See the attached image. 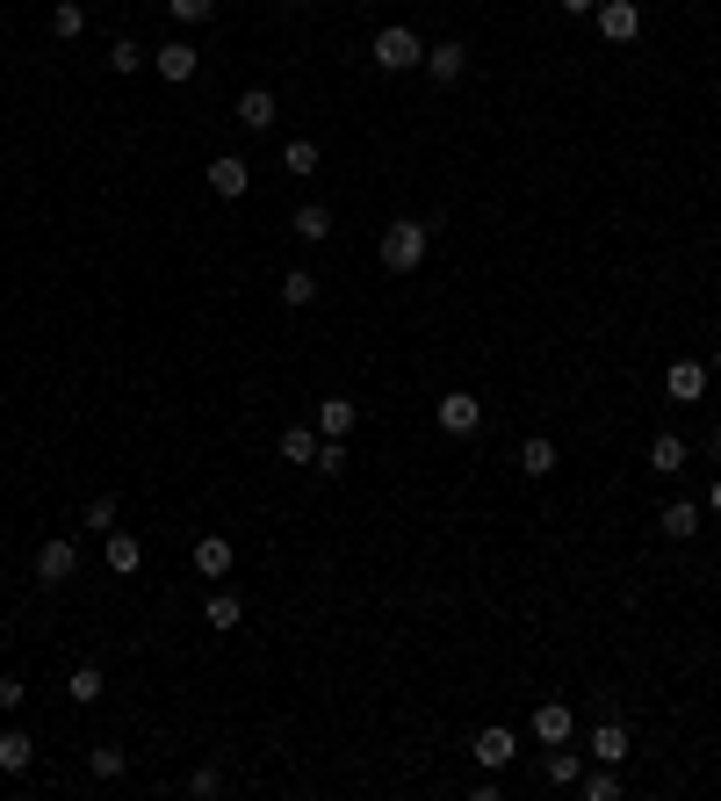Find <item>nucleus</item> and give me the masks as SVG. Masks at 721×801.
Returning a JSON list of instances; mask_svg holds the SVG:
<instances>
[{
	"label": "nucleus",
	"instance_id": "f257e3e1",
	"mask_svg": "<svg viewBox=\"0 0 721 801\" xmlns=\"http://www.w3.org/2000/svg\"><path fill=\"white\" fill-rule=\"evenodd\" d=\"M426 253H433V225H419V217H397V225L382 231V267H390V275H412Z\"/></svg>",
	"mask_w": 721,
	"mask_h": 801
},
{
	"label": "nucleus",
	"instance_id": "f03ea898",
	"mask_svg": "<svg viewBox=\"0 0 721 801\" xmlns=\"http://www.w3.org/2000/svg\"><path fill=\"white\" fill-rule=\"evenodd\" d=\"M368 58H376V72H412V66H426V44H419V30L390 22V30H376Z\"/></svg>",
	"mask_w": 721,
	"mask_h": 801
},
{
	"label": "nucleus",
	"instance_id": "7ed1b4c3",
	"mask_svg": "<svg viewBox=\"0 0 721 801\" xmlns=\"http://www.w3.org/2000/svg\"><path fill=\"white\" fill-rule=\"evenodd\" d=\"M152 72H159V80H173V88H188L195 72H203V52H195L188 36H173V44H159V52H152Z\"/></svg>",
	"mask_w": 721,
	"mask_h": 801
},
{
	"label": "nucleus",
	"instance_id": "20e7f679",
	"mask_svg": "<svg viewBox=\"0 0 721 801\" xmlns=\"http://www.w3.org/2000/svg\"><path fill=\"white\" fill-rule=\"evenodd\" d=\"M433 419H440V434H477L483 404H477V390H447V398L433 404Z\"/></svg>",
	"mask_w": 721,
	"mask_h": 801
},
{
	"label": "nucleus",
	"instance_id": "39448f33",
	"mask_svg": "<svg viewBox=\"0 0 721 801\" xmlns=\"http://www.w3.org/2000/svg\"><path fill=\"white\" fill-rule=\"evenodd\" d=\"M66 577H80V549H72V535H58L36 549V585H66Z\"/></svg>",
	"mask_w": 721,
	"mask_h": 801
},
{
	"label": "nucleus",
	"instance_id": "423d86ee",
	"mask_svg": "<svg viewBox=\"0 0 721 801\" xmlns=\"http://www.w3.org/2000/svg\"><path fill=\"white\" fill-rule=\"evenodd\" d=\"M599 36L606 44H636L642 36V8L636 0H599Z\"/></svg>",
	"mask_w": 721,
	"mask_h": 801
},
{
	"label": "nucleus",
	"instance_id": "0eeeda50",
	"mask_svg": "<svg viewBox=\"0 0 721 801\" xmlns=\"http://www.w3.org/2000/svg\"><path fill=\"white\" fill-rule=\"evenodd\" d=\"M700 520H707L700 499H671L664 513H656V535H664V541H693V535H700Z\"/></svg>",
	"mask_w": 721,
	"mask_h": 801
},
{
	"label": "nucleus",
	"instance_id": "6e6552de",
	"mask_svg": "<svg viewBox=\"0 0 721 801\" xmlns=\"http://www.w3.org/2000/svg\"><path fill=\"white\" fill-rule=\"evenodd\" d=\"M469 72V44H455V36H440V44H426V80H440V88H455Z\"/></svg>",
	"mask_w": 721,
	"mask_h": 801
},
{
	"label": "nucleus",
	"instance_id": "1a4fd4ad",
	"mask_svg": "<svg viewBox=\"0 0 721 801\" xmlns=\"http://www.w3.org/2000/svg\"><path fill=\"white\" fill-rule=\"evenodd\" d=\"M664 390H671L678 404H700V398H707V362H693V354H686V362H671V368H664Z\"/></svg>",
	"mask_w": 721,
	"mask_h": 801
},
{
	"label": "nucleus",
	"instance_id": "9d476101",
	"mask_svg": "<svg viewBox=\"0 0 721 801\" xmlns=\"http://www.w3.org/2000/svg\"><path fill=\"white\" fill-rule=\"evenodd\" d=\"M469 751H477L483 773H505V766L519 758V736H513V730H477V744H469Z\"/></svg>",
	"mask_w": 721,
	"mask_h": 801
},
{
	"label": "nucleus",
	"instance_id": "9b49d317",
	"mask_svg": "<svg viewBox=\"0 0 721 801\" xmlns=\"http://www.w3.org/2000/svg\"><path fill=\"white\" fill-rule=\"evenodd\" d=\"M570 730H577L570 700H541V708H534V744H570Z\"/></svg>",
	"mask_w": 721,
	"mask_h": 801
},
{
	"label": "nucleus",
	"instance_id": "f8f14e48",
	"mask_svg": "<svg viewBox=\"0 0 721 801\" xmlns=\"http://www.w3.org/2000/svg\"><path fill=\"white\" fill-rule=\"evenodd\" d=\"M245 181H253V167H245L239 152L209 159V195H224V203H239V195H245Z\"/></svg>",
	"mask_w": 721,
	"mask_h": 801
},
{
	"label": "nucleus",
	"instance_id": "ddd939ff",
	"mask_svg": "<svg viewBox=\"0 0 721 801\" xmlns=\"http://www.w3.org/2000/svg\"><path fill=\"white\" fill-rule=\"evenodd\" d=\"M108 571H116V577H138L145 571V541L138 535H123V527H108Z\"/></svg>",
	"mask_w": 721,
	"mask_h": 801
},
{
	"label": "nucleus",
	"instance_id": "4468645a",
	"mask_svg": "<svg viewBox=\"0 0 721 801\" xmlns=\"http://www.w3.org/2000/svg\"><path fill=\"white\" fill-rule=\"evenodd\" d=\"M354 419H360V404H354V398H325L310 426H318L325 440H346V434H354Z\"/></svg>",
	"mask_w": 721,
	"mask_h": 801
},
{
	"label": "nucleus",
	"instance_id": "2eb2a0df",
	"mask_svg": "<svg viewBox=\"0 0 721 801\" xmlns=\"http://www.w3.org/2000/svg\"><path fill=\"white\" fill-rule=\"evenodd\" d=\"M318 448H325V434H318L310 419H296V426H282V462H318Z\"/></svg>",
	"mask_w": 721,
	"mask_h": 801
},
{
	"label": "nucleus",
	"instance_id": "dca6fc26",
	"mask_svg": "<svg viewBox=\"0 0 721 801\" xmlns=\"http://www.w3.org/2000/svg\"><path fill=\"white\" fill-rule=\"evenodd\" d=\"M620 758H628V730L606 714L599 730H592V766H620Z\"/></svg>",
	"mask_w": 721,
	"mask_h": 801
},
{
	"label": "nucleus",
	"instance_id": "f3484780",
	"mask_svg": "<svg viewBox=\"0 0 721 801\" xmlns=\"http://www.w3.org/2000/svg\"><path fill=\"white\" fill-rule=\"evenodd\" d=\"M195 577H231V541H224V535L195 541Z\"/></svg>",
	"mask_w": 721,
	"mask_h": 801
},
{
	"label": "nucleus",
	"instance_id": "a211bd4d",
	"mask_svg": "<svg viewBox=\"0 0 721 801\" xmlns=\"http://www.w3.org/2000/svg\"><path fill=\"white\" fill-rule=\"evenodd\" d=\"M203 621L217 628V636H224V628H239L245 621V599L231 593V585H217V593H209V607H203Z\"/></svg>",
	"mask_w": 721,
	"mask_h": 801
},
{
	"label": "nucleus",
	"instance_id": "6ab92c4d",
	"mask_svg": "<svg viewBox=\"0 0 721 801\" xmlns=\"http://www.w3.org/2000/svg\"><path fill=\"white\" fill-rule=\"evenodd\" d=\"M239 123H245V130H275V94H267V88H245L239 94Z\"/></svg>",
	"mask_w": 721,
	"mask_h": 801
},
{
	"label": "nucleus",
	"instance_id": "aec40b11",
	"mask_svg": "<svg viewBox=\"0 0 721 801\" xmlns=\"http://www.w3.org/2000/svg\"><path fill=\"white\" fill-rule=\"evenodd\" d=\"M66 694H72V708H94V700H102V664H72Z\"/></svg>",
	"mask_w": 721,
	"mask_h": 801
},
{
	"label": "nucleus",
	"instance_id": "412c9836",
	"mask_svg": "<svg viewBox=\"0 0 721 801\" xmlns=\"http://www.w3.org/2000/svg\"><path fill=\"white\" fill-rule=\"evenodd\" d=\"M152 66V52H145L138 36H116V44H108V72H123V80H130V72H145Z\"/></svg>",
	"mask_w": 721,
	"mask_h": 801
},
{
	"label": "nucleus",
	"instance_id": "4be33fe9",
	"mask_svg": "<svg viewBox=\"0 0 721 801\" xmlns=\"http://www.w3.org/2000/svg\"><path fill=\"white\" fill-rule=\"evenodd\" d=\"M296 239H304V245H325L332 239V209L325 203H304V209H296Z\"/></svg>",
	"mask_w": 721,
	"mask_h": 801
},
{
	"label": "nucleus",
	"instance_id": "5701e85b",
	"mask_svg": "<svg viewBox=\"0 0 721 801\" xmlns=\"http://www.w3.org/2000/svg\"><path fill=\"white\" fill-rule=\"evenodd\" d=\"M519 470H527L534 484H541V477H556V440H549V434H534L527 448H519Z\"/></svg>",
	"mask_w": 721,
	"mask_h": 801
},
{
	"label": "nucleus",
	"instance_id": "b1692460",
	"mask_svg": "<svg viewBox=\"0 0 721 801\" xmlns=\"http://www.w3.org/2000/svg\"><path fill=\"white\" fill-rule=\"evenodd\" d=\"M650 470L656 477H678V470H686V440H678V434H656L650 440Z\"/></svg>",
	"mask_w": 721,
	"mask_h": 801
},
{
	"label": "nucleus",
	"instance_id": "393cba45",
	"mask_svg": "<svg viewBox=\"0 0 721 801\" xmlns=\"http://www.w3.org/2000/svg\"><path fill=\"white\" fill-rule=\"evenodd\" d=\"M282 304H289V311H310V304H318V275H310V267H289V275H282Z\"/></svg>",
	"mask_w": 721,
	"mask_h": 801
},
{
	"label": "nucleus",
	"instance_id": "a878e982",
	"mask_svg": "<svg viewBox=\"0 0 721 801\" xmlns=\"http://www.w3.org/2000/svg\"><path fill=\"white\" fill-rule=\"evenodd\" d=\"M30 758H36V744L22 730H0V773H30Z\"/></svg>",
	"mask_w": 721,
	"mask_h": 801
},
{
	"label": "nucleus",
	"instance_id": "bb28decb",
	"mask_svg": "<svg viewBox=\"0 0 721 801\" xmlns=\"http://www.w3.org/2000/svg\"><path fill=\"white\" fill-rule=\"evenodd\" d=\"M116 520H123V505L108 499V491H102V499H87V513H80V527H87V535H108Z\"/></svg>",
	"mask_w": 721,
	"mask_h": 801
},
{
	"label": "nucleus",
	"instance_id": "cd10ccee",
	"mask_svg": "<svg viewBox=\"0 0 721 801\" xmlns=\"http://www.w3.org/2000/svg\"><path fill=\"white\" fill-rule=\"evenodd\" d=\"M80 30H87V8H80V0H58V8H52V36L80 44Z\"/></svg>",
	"mask_w": 721,
	"mask_h": 801
},
{
	"label": "nucleus",
	"instance_id": "c85d7f7f",
	"mask_svg": "<svg viewBox=\"0 0 721 801\" xmlns=\"http://www.w3.org/2000/svg\"><path fill=\"white\" fill-rule=\"evenodd\" d=\"M577 787H584V801H620L614 766H592V773H577Z\"/></svg>",
	"mask_w": 721,
	"mask_h": 801
},
{
	"label": "nucleus",
	"instance_id": "c756f323",
	"mask_svg": "<svg viewBox=\"0 0 721 801\" xmlns=\"http://www.w3.org/2000/svg\"><path fill=\"white\" fill-rule=\"evenodd\" d=\"M577 773H584V758H577V751L549 744V780H556V787H577Z\"/></svg>",
	"mask_w": 721,
	"mask_h": 801
},
{
	"label": "nucleus",
	"instance_id": "7c9ffc66",
	"mask_svg": "<svg viewBox=\"0 0 721 801\" xmlns=\"http://www.w3.org/2000/svg\"><path fill=\"white\" fill-rule=\"evenodd\" d=\"M282 167H289V174H318V145L289 138V145H282Z\"/></svg>",
	"mask_w": 721,
	"mask_h": 801
},
{
	"label": "nucleus",
	"instance_id": "2f4dec72",
	"mask_svg": "<svg viewBox=\"0 0 721 801\" xmlns=\"http://www.w3.org/2000/svg\"><path fill=\"white\" fill-rule=\"evenodd\" d=\"M167 15L181 22V30H195V22H209V15H217V0H167Z\"/></svg>",
	"mask_w": 721,
	"mask_h": 801
},
{
	"label": "nucleus",
	"instance_id": "473e14b6",
	"mask_svg": "<svg viewBox=\"0 0 721 801\" xmlns=\"http://www.w3.org/2000/svg\"><path fill=\"white\" fill-rule=\"evenodd\" d=\"M87 773H94V780H116V773H123V751L116 744H94V751H87Z\"/></svg>",
	"mask_w": 721,
	"mask_h": 801
},
{
	"label": "nucleus",
	"instance_id": "72a5a7b5",
	"mask_svg": "<svg viewBox=\"0 0 721 801\" xmlns=\"http://www.w3.org/2000/svg\"><path fill=\"white\" fill-rule=\"evenodd\" d=\"M188 794H195V801H217V794H224V773H217V766H195V773H188Z\"/></svg>",
	"mask_w": 721,
	"mask_h": 801
},
{
	"label": "nucleus",
	"instance_id": "f704fd0d",
	"mask_svg": "<svg viewBox=\"0 0 721 801\" xmlns=\"http://www.w3.org/2000/svg\"><path fill=\"white\" fill-rule=\"evenodd\" d=\"M310 470H318V477H340V470H346V440H325V448H318V462H310Z\"/></svg>",
	"mask_w": 721,
	"mask_h": 801
},
{
	"label": "nucleus",
	"instance_id": "c9c22d12",
	"mask_svg": "<svg viewBox=\"0 0 721 801\" xmlns=\"http://www.w3.org/2000/svg\"><path fill=\"white\" fill-rule=\"evenodd\" d=\"M22 700H30V686H22V679H15V672H8V679H0V708L15 714V708H22Z\"/></svg>",
	"mask_w": 721,
	"mask_h": 801
},
{
	"label": "nucleus",
	"instance_id": "e433bc0d",
	"mask_svg": "<svg viewBox=\"0 0 721 801\" xmlns=\"http://www.w3.org/2000/svg\"><path fill=\"white\" fill-rule=\"evenodd\" d=\"M563 15H599V0H556Z\"/></svg>",
	"mask_w": 721,
	"mask_h": 801
},
{
	"label": "nucleus",
	"instance_id": "4c0bfd02",
	"mask_svg": "<svg viewBox=\"0 0 721 801\" xmlns=\"http://www.w3.org/2000/svg\"><path fill=\"white\" fill-rule=\"evenodd\" d=\"M707 462H721V426H714V434H707Z\"/></svg>",
	"mask_w": 721,
	"mask_h": 801
},
{
	"label": "nucleus",
	"instance_id": "58836bf2",
	"mask_svg": "<svg viewBox=\"0 0 721 801\" xmlns=\"http://www.w3.org/2000/svg\"><path fill=\"white\" fill-rule=\"evenodd\" d=\"M707 513H714V520H721V477H714V491H707Z\"/></svg>",
	"mask_w": 721,
	"mask_h": 801
},
{
	"label": "nucleus",
	"instance_id": "ea45409f",
	"mask_svg": "<svg viewBox=\"0 0 721 801\" xmlns=\"http://www.w3.org/2000/svg\"><path fill=\"white\" fill-rule=\"evenodd\" d=\"M714 376H721V347H714Z\"/></svg>",
	"mask_w": 721,
	"mask_h": 801
},
{
	"label": "nucleus",
	"instance_id": "a19ab883",
	"mask_svg": "<svg viewBox=\"0 0 721 801\" xmlns=\"http://www.w3.org/2000/svg\"><path fill=\"white\" fill-rule=\"evenodd\" d=\"M289 8H310V0H289Z\"/></svg>",
	"mask_w": 721,
	"mask_h": 801
}]
</instances>
